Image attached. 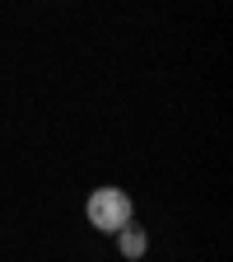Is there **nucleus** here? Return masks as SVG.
Listing matches in <instances>:
<instances>
[{
	"instance_id": "f257e3e1",
	"label": "nucleus",
	"mask_w": 233,
	"mask_h": 262,
	"mask_svg": "<svg viewBox=\"0 0 233 262\" xmlns=\"http://www.w3.org/2000/svg\"><path fill=\"white\" fill-rule=\"evenodd\" d=\"M89 225L93 229H108V234H117L121 225H131V215H136V206H131V196L121 187H98L89 196V206H84Z\"/></svg>"
},
{
	"instance_id": "f03ea898",
	"label": "nucleus",
	"mask_w": 233,
	"mask_h": 262,
	"mask_svg": "<svg viewBox=\"0 0 233 262\" xmlns=\"http://www.w3.org/2000/svg\"><path fill=\"white\" fill-rule=\"evenodd\" d=\"M117 248H121V257H145L149 239H145V229L131 220V225H121V229H117Z\"/></svg>"
}]
</instances>
